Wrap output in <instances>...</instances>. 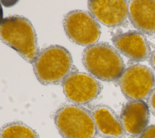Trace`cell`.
<instances>
[{
    "mask_svg": "<svg viewBox=\"0 0 155 138\" xmlns=\"http://www.w3.org/2000/svg\"><path fill=\"white\" fill-rule=\"evenodd\" d=\"M97 133L103 138H122L125 134L120 117L110 106L97 105L91 111Z\"/></svg>",
    "mask_w": 155,
    "mask_h": 138,
    "instance_id": "11",
    "label": "cell"
},
{
    "mask_svg": "<svg viewBox=\"0 0 155 138\" xmlns=\"http://www.w3.org/2000/svg\"><path fill=\"white\" fill-rule=\"evenodd\" d=\"M147 100L150 111L155 116V88L151 92Z\"/></svg>",
    "mask_w": 155,
    "mask_h": 138,
    "instance_id": "14",
    "label": "cell"
},
{
    "mask_svg": "<svg viewBox=\"0 0 155 138\" xmlns=\"http://www.w3.org/2000/svg\"><path fill=\"white\" fill-rule=\"evenodd\" d=\"M82 63L91 75L107 82L119 80L125 67L117 50L107 43L87 47L83 51Z\"/></svg>",
    "mask_w": 155,
    "mask_h": 138,
    "instance_id": "2",
    "label": "cell"
},
{
    "mask_svg": "<svg viewBox=\"0 0 155 138\" xmlns=\"http://www.w3.org/2000/svg\"><path fill=\"white\" fill-rule=\"evenodd\" d=\"M150 109L143 100H129L123 106L120 118L125 134L132 137H139L148 127Z\"/></svg>",
    "mask_w": 155,
    "mask_h": 138,
    "instance_id": "10",
    "label": "cell"
},
{
    "mask_svg": "<svg viewBox=\"0 0 155 138\" xmlns=\"http://www.w3.org/2000/svg\"><path fill=\"white\" fill-rule=\"evenodd\" d=\"M0 35L4 44L15 50L28 63H34L40 51L35 30L28 19L20 15L2 19Z\"/></svg>",
    "mask_w": 155,
    "mask_h": 138,
    "instance_id": "1",
    "label": "cell"
},
{
    "mask_svg": "<svg viewBox=\"0 0 155 138\" xmlns=\"http://www.w3.org/2000/svg\"><path fill=\"white\" fill-rule=\"evenodd\" d=\"M63 92L68 101L74 105L89 103L101 94V83L84 72H73L62 82Z\"/></svg>",
    "mask_w": 155,
    "mask_h": 138,
    "instance_id": "7",
    "label": "cell"
},
{
    "mask_svg": "<svg viewBox=\"0 0 155 138\" xmlns=\"http://www.w3.org/2000/svg\"><path fill=\"white\" fill-rule=\"evenodd\" d=\"M139 138H155V124L148 126L143 131Z\"/></svg>",
    "mask_w": 155,
    "mask_h": 138,
    "instance_id": "15",
    "label": "cell"
},
{
    "mask_svg": "<svg viewBox=\"0 0 155 138\" xmlns=\"http://www.w3.org/2000/svg\"><path fill=\"white\" fill-rule=\"evenodd\" d=\"M64 31L70 41L84 46L96 44L101 30L97 19L88 12L74 10L67 13L63 19Z\"/></svg>",
    "mask_w": 155,
    "mask_h": 138,
    "instance_id": "5",
    "label": "cell"
},
{
    "mask_svg": "<svg viewBox=\"0 0 155 138\" xmlns=\"http://www.w3.org/2000/svg\"><path fill=\"white\" fill-rule=\"evenodd\" d=\"M0 138H39L35 130L21 122L4 125L1 129Z\"/></svg>",
    "mask_w": 155,
    "mask_h": 138,
    "instance_id": "13",
    "label": "cell"
},
{
    "mask_svg": "<svg viewBox=\"0 0 155 138\" xmlns=\"http://www.w3.org/2000/svg\"><path fill=\"white\" fill-rule=\"evenodd\" d=\"M88 7L97 21L110 27L122 26L128 16L127 1L91 0L88 1Z\"/></svg>",
    "mask_w": 155,
    "mask_h": 138,
    "instance_id": "8",
    "label": "cell"
},
{
    "mask_svg": "<svg viewBox=\"0 0 155 138\" xmlns=\"http://www.w3.org/2000/svg\"><path fill=\"white\" fill-rule=\"evenodd\" d=\"M112 42L119 52L133 61H145L151 53L148 41L139 31L130 30L115 34Z\"/></svg>",
    "mask_w": 155,
    "mask_h": 138,
    "instance_id": "9",
    "label": "cell"
},
{
    "mask_svg": "<svg viewBox=\"0 0 155 138\" xmlns=\"http://www.w3.org/2000/svg\"><path fill=\"white\" fill-rule=\"evenodd\" d=\"M128 17L132 25L139 32L149 35H155V1H130Z\"/></svg>",
    "mask_w": 155,
    "mask_h": 138,
    "instance_id": "12",
    "label": "cell"
},
{
    "mask_svg": "<svg viewBox=\"0 0 155 138\" xmlns=\"http://www.w3.org/2000/svg\"><path fill=\"white\" fill-rule=\"evenodd\" d=\"M54 122L63 138H95L97 134L91 112L81 105L61 106L54 114Z\"/></svg>",
    "mask_w": 155,
    "mask_h": 138,
    "instance_id": "4",
    "label": "cell"
},
{
    "mask_svg": "<svg viewBox=\"0 0 155 138\" xmlns=\"http://www.w3.org/2000/svg\"><path fill=\"white\" fill-rule=\"evenodd\" d=\"M118 81L122 94L129 100L147 99L155 88V77L153 71L142 64H134L127 67Z\"/></svg>",
    "mask_w": 155,
    "mask_h": 138,
    "instance_id": "6",
    "label": "cell"
},
{
    "mask_svg": "<svg viewBox=\"0 0 155 138\" xmlns=\"http://www.w3.org/2000/svg\"><path fill=\"white\" fill-rule=\"evenodd\" d=\"M37 80L43 85L62 83L71 72V54L64 47L51 45L42 49L32 64Z\"/></svg>",
    "mask_w": 155,
    "mask_h": 138,
    "instance_id": "3",
    "label": "cell"
},
{
    "mask_svg": "<svg viewBox=\"0 0 155 138\" xmlns=\"http://www.w3.org/2000/svg\"><path fill=\"white\" fill-rule=\"evenodd\" d=\"M149 61L150 65L151 66V67H153V70L155 72V50L151 52L149 58Z\"/></svg>",
    "mask_w": 155,
    "mask_h": 138,
    "instance_id": "16",
    "label": "cell"
}]
</instances>
